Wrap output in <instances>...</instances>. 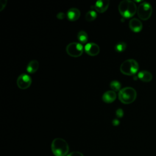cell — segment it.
I'll return each mask as SVG.
<instances>
[{"label":"cell","mask_w":156,"mask_h":156,"mask_svg":"<svg viewBox=\"0 0 156 156\" xmlns=\"http://www.w3.org/2000/svg\"><path fill=\"white\" fill-rule=\"evenodd\" d=\"M119 13L125 18L132 17L137 12L135 3L130 0H124L120 2L118 5Z\"/></svg>","instance_id":"1"},{"label":"cell","mask_w":156,"mask_h":156,"mask_svg":"<svg viewBox=\"0 0 156 156\" xmlns=\"http://www.w3.org/2000/svg\"><path fill=\"white\" fill-rule=\"evenodd\" d=\"M51 150L55 156H66L69 151V146L64 139L56 138L52 141Z\"/></svg>","instance_id":"2"},{"label":"cell","mask_w":156,"mask_h":156,"mask_svg":"<svg viewBox=\"0 0 156 156\" xmlns=\"http://www.w3.org/2000/svg\"><path fill=\"white\" fill-rule=\"evenodd\" d=\"M136 90L130 87L122 88L118 93L119 100L124 104H129L134 102L136 98Z\"/></svg>","instance_id":"3"},{"label":"cell","mask_w":156,"mask_h":156,"mask_svg":"<svg viewBox=\"0 0 156 156\" xmlns=\"http://www.w3.org/2000/svg\"><path fill=\"white\" fill-rule=\"evenodd\" d=\"M139 69L138 62L132 58L124 61L120 66V71L125 75L132 76L135 74Z\"/></svg>","instance_id":"4"},{"label":"cell","mask_w":156,"mask_h":156,"mask_svg":"<svg viewBox=\"0 0 156 156\" xmlns=\"http://www.w3.org/2000/svg\"><path fill=\"white\" fill-rule=\"evenodd\" d=\"M136 12L140 20L146 21L149 20L152 15V7L149 3L147 2H143L139 4Z\"/></svg>","instance_id":"5"},{"label":"cell","mask_w":156,"mask_h":156,"mask_svg":"<svg viewBox=\"0 0 156 156\" xmlns=\"http://www.w3.org/2000/svg\"><path fill=\"white\" fill-rule=\"evenodd\" d=\"M66 51L71 57H78L83 54V46L80 43L72 42L66 46Z\"/></svg>","instance_id":"6"},{"label":"cell","mask_w":156,"mask_h":156,"mask_svg":"<svg viewBox=\"0 0 156 156\" xmlns=\"http://www.w3.org/2000/svg\"><path fill=\"white\" fill-rule=\"evenodd\" d=\"M32 83L30 76L27 74L23 73L20 75L16 80V84L18 88L22 90L28 88Z\"/></svg>","instance_id":"7"},{"label":"cell","mask_w":156,"mask_h":156,"mask_svg":"<svg viewBox=\"0 0 156 156\" xmlns=\"http://www.w3.org/2000/svg\"><path fill=\"white\" fill-rule=\"evenodd\" d=\"M85 52L91 56L97 55L100 51L99 46L95 43H88L84 47Z\"/></svg>","instance_id":"8"},{"label":"cell","mask_w":156,"mask_h":156,"mask_svg":"<svg viewBox=\"0 0 156 156\" xmlns=\"http://www.w3.org/2000/svg\"><path fill=\"white\" fill-rule=\"evenodd\" d=\"M109 4L110 1L108 0H99L96 2L92 7L99 13H104L108 9Z\"/></svg>","instance_id":"9"},{"label":"cell","mask_w":156,"mask_h":156,"mask_svg":"<svg viewBox=\"0 0 156 156\" xmlns=\"http://www.w3.org/2000/svg\"><path fill=\"white\" fill-rule=\"evenodd\" d=\"M129 26L130 30L134 32H139L143 29V24L141 21L136 18H132L129 23Z\"/></svg>","instance_id":"10"},{"label":"cell","mask_w":156,"mask_h":156,"mask_svg":"<svg viewBox=\"0 0 156 156\" xmlns=\"http://www.w3.org/2000/svg\"><path fill=\"white\" fill-rule=\"evenodd\" d=\"M80 16V12L78 9L71 8L69 9L66 14V16L69 21H75L77 20Z\"/></svg>","instance_id":"11"},{"label":"cell","mask_w":156,"mask_h":156,"mask_svg":"<svg viewBox=\"0 0 156 156\" xmlns=\"http://www.w3.org/2000/svg\"><path fill=\"white\" fill-rule=\"evenodd\" d=\"M116 98V93L113 90L105 91L102 97V101L105 103H112L115 101Z\"/></svg>","instance_id":"12"},{"label":"cell","mask_w":156,"mask_h":156,"mask_svg":"<svg viewBox=\"0 0 156 156\" xmlns=\"http://www.w3.org/2000/svg\"><path fill=\"white\" fill-rule=\"evenodd\" d=\"M138 77L140 80L144 82H149L152 79V74L151 72L146 70L141 71L138 73Z\"/></svg>","instance_id":"13"},{"label":"cell","mask_w":156,"mask_h":156,"mask_svg":"<svg viewBox=\"0 0 156 156\" xmlns=\"http://www.w3.org/2000/svg\"><path fill=\"white\" fill-rule=\"evenodd\" d=\"M38 68H39L38 62L36 60H32L29 62L26 68V70L27 73L30 74H34L38 70Z\"/></svg>","instance_id":"14"},{"label":"cell","mask_w":156,"mask_h":156,"mask_svg":"<svg viewBox=\"0 0 156 156\" xmlns=\"http://www.w3.org/2000/svg\"><path fill=\"white\" fill-rule=\"evenodd\" d=\"M77 40L79 41L80 43H86L88 41V35L87 34V32L84 30H80L78 33H77Z\"/></svg>","instance_id":"15"},{"label":"cell","mask_w":156,"mask_h":156,"mask_svg":"<svg viewBox=\"0 0 156 156\" xmlns=\"http://www.w3.org/2000/svg\"><path fill=\"white\" fill-rule=\"evenodd\" d=\"M85 20L88 21H92L94 20L97 17V13L96 12L93 10H89L87 12L85 15Z\"/></svg>","instance_id":"16"},{"label":"cell","mask_w":156,"mask_h":156,"mask_svg":"<svg viewBox=\"0 0 156 156\" xmlns=\"http://www.w3.org/2000/svg\"><path fill=\"white\" fill-rule=\"evenodd\" d=\"M110 87L113 91H119L121 89V85L118 80H113L110 83Z\"/></svg>","instance_id":"17"},{"label":"cell","mask_w":156,"mask_h":156,"mask_svg":"<svg viewBox=\"0 0 156 156\" xmlns=\"http://www.w3.org/2000/svg\"><path fill=\"white\" fill-rule=\"evenodd\" d=\"M126 47H127L126 43L125 42L121 41V42L118 43L115 45V49L118 52H122L125 51V49H126Z\"/></svg>","instance_id":"18"},{"label":"cell","mask_w":156,"mask_h":156,"mask_svg":"<svg viewBox=\"0 0 156 156\" xmlns=\"http://www.w3.org/2000/svg\"><path fill=\"white\" fill-rule=\"evenodd\" d=\"M124 115V112L123 110L121 108H118L116 111V116L118 118H122Z\"/></svg>","instance_id":"19"},{"label":"cell","mask_w":156,"mask_h":156,"mask_svg":"<svg viewBox=\"0 0 156 156\" xmlns=\"http://www.w3.org/2000/svg\"><path fill=\"white\" fill-rule=\"evenodd\" d=\"M66 156H84L82 153L78 152V151H74L71 153H69Z\"/></svg>","instance_id":"20"},{"label":"cell","mask_w":156,"mask_h":156,"mask_svg":"<svg viewBox=\"0 0 156 156\" xmlns=\"http://www.w3.org/2000/svg\"><path fill=\"white\" fill-rule=\"evenodd\" d=\"M66 15H65L64 13L63 12H60L58 13L57 15V18L59 20H63L65 18H66Z\"/></svg>","instance_id":"21"},{"label":"cell","mask_w":156,"mask_h":156,"mask_svg":"<svg viewBox=\"0 0 156 156\" xmlns=\"http://www.w3.org/2000/svg\"><path fill=\"white\" fill-rule=\"evenodd\" d=\"M0 4H1L0 11H2L4 9V8L5 7V5H6L7 1L6 0H1L0 1Z\"/></svg>","instance_id":"22"},{"label":"cell","mask_w":156,"mask_h":156,"mask_svg":"<svg viewBox=\"0 0 156 156\" xmlns=\"http://www.w3.org/2000/svg\"><path fill=\"white\" fill-rule=\"evenodd\" d=\"M119 124V121L118 119H116V118L114 119L112 121V124H113V126H118Z\"/></svg>","instance_id":"23"}]
</instances>
